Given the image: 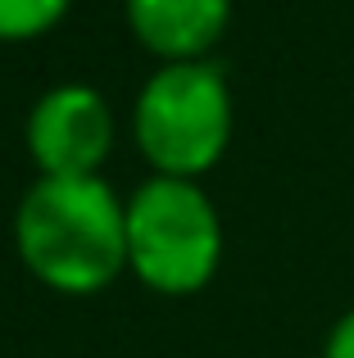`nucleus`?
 Returning <instances> with one entry per match:
<instances>
[{"instance_id": "6", "label": "nucleus", "mask_w": 354, "mask_h": 358, "mask_svg": "<svg viewBox=\"0 0 354 358\" xmlns=\"http://www.w3.org/2000/svg\"><path fill=\"white\" fill-rule=\"evenodd\" d=\"M73 0H0V41H32L45 36Z\"/></svg>"}, {"instance_id": "3", "label": "nucleus", "mask_w": 354, "mask_h": 358, "mask_svg": "<svg viewBox=\"0 0 354 358\" xmlns=\"http://www.w3.org/2000/svg\"><path fill=\"white\" fill-rule=\"evenodd\" d=\"M127 268L155 295H195L222 263L213 200L186 177H150L127 195Z\"/></svg>"}, {"instance_id": "1", "label": "nucleus", "mask_w": 354, "mask_h": 358, "mask_svg": "<svg viewBox=\"0 0 354 358\" xmlns=\"http://www.w3.org/2000/svg\"><path fill=\"white\" fill-rule=\"evenodd\" d=\"M14 245L41 286L96 295L127 268V204L105 177H36L18 200Z\"/></svg>"}, {"instance_id": "4", "label": "nucleus", "mask_w": 354, "mask_h": 358, "mask_svg": "<svg viewBox=\"0 0 354 358\" xmlns=\"http://www.w3.org/2000/svg\"><path fill=\"white\" fill-rule=\"evenodd\" d=\"M114 150V109L87 82L50 87L27 114V155L41 177H100Z\"/></svg>"}, {"instance_id": "7", "label": "nucleus", "mask_w": 354, "mask_h": 358, "mask_svg": "<svg viewBox=\"0 0 354 358\" xmlns=\"http://www.w3.org/2000/svg\"><path fill=\"white\" fill-rule=\"evenodd\" d=\"M323 358H354V308H350L346 317H337V327L327 331Z\"/></svg>"}, {"instance_id": "2", "label": "nucleus", "mask_w": 354, "mask_h": 358, "mask_svg": "<svg viewBox=\"0 0 354 358\" xmlns=\"http://www.w3.org/2000/svg\"><path fill=\"white\" fill-rule=\"evenodd\" d=\"M132 141L155 177L195 182L232 141V91L218 64H164L132 105Z\"/></svg>"}, {"instance_id": "5", "label": "nucleus", "mask_w": 354, "mask_h": 358, "mask_svg": "<svg viewBox=\"0 0 354 358\" xmlns=\"http://www.w3.org/2000/svg\"><path fill=\"white\" fill-rule=\"evenodd\" d=\"M127 27L164 64L209 59L232 23V0H123Z\"/></svg>"}]
</instances>
